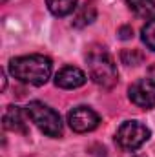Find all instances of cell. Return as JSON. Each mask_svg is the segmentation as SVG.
I'll return each mask as SVG.
<instances>
[{
  "label": "cell",
  "instance_id": "obj_1",
  "mask_svg": "<svg viewBox=\"0 0 155 157\" xmlns=\"http://www.w3.org/2000/svg\"><path fill=\"white\" fill-rule=\"evenodd\" d=\"M53 64L44 55H24L9 60V73L17 80L31 86H42L51 77Z\"/></svg>",
  "mask_w": 155,
  "mask_h": 157
},
{
  "label": "cell",
  "instance_id": "obj_2",
  "mask_svg": "<svg viewBox=\"0 0 155 157\" xmlns=\"http://www.w3.org/2000/svg\"><path fill=\"white\" fill-rule=\"evenodd\" d=\"M88 68H89V77L95 84L110 90L117 84V68L113 59L104 48H93L88 51Z\"/></svg>",
  "mask_w": 155,
  "mask_h": 157
},
{
  "label": "cell",
  "instance_id": "obj_3",
  "mask_svg": "<svg viewBox=\"0 0 155 157\" xmlns=\"http://www.w3.org/2000/svg\"><path fill=\"white\" fill-rule=\"evenodd\" d=\"M26 112H28V117L35 122V126L47 137H60L62 135L60 115L53 108H49L47 104H44L40 101H31L26 106Z\"/></svg>",
  "mask_w": 155,
  "mask_h": 157
},
{
  "label": "cell",
  "instance_id": "obj_4",
  "mask_svg": "<svg viewBox=\"0 0 155 157\" xmlns=\"http://www.w3.org/2000/svg\"><path fill=\"white\" fill-rule=\"evenodd\" d=\"M148 139H150V130L139 121H126V122H122L119 126L117 135H115L117 144L122 150H128V152H133V150L141 148Z\"/></svg>",
  "mask_w": 155,
  "mask_h": 157
},
{
  "label": "cell",
  "instance_id": "obj_5",
  "mask_svg": "<svg viewBox=\"0 0 155 157\" xmlns=\"http://www.w3.org/2000/svg\"><path fill=\"white\" fill-rule=\"evenodd\" d=\"M128 97L135 106L142 110L155 106V80L153 78H139L137 82L130 86Z\"/></svg>",
  "mask_w": 155,
  "mask_h": 157
},
{
  "label": "cell",
  "instance_id": "obj_6",
  "mask_svg": "<svg viewBox=\"0 0 155 157\" xmlns=\"http://www.w3.org/2000/svg\"><path fill=\"white\" fill-rule=\"evenodd\" d=\"M68 122H70V128L77 133H86V132H91L99 126L100 119L99 115L88 108V106H77L73 108L70 113H68Z\"/></svg>",
  "mask_w": 155,
  "mask_h": 157
},
{
  "label": "cell",
  "instance_id": "obj_7",
  "mask_svg": "<svg viewBox=\"0 0 155 157\" xmlns=\"http://www.w3.org/2000/svg\"><path fill=\"white\" fill-rule=\"evenodd\" d=\"M55 84L62 90H75L86 84V73L75 66H66L55 75Z\"/></svg>",
  "mask_w": 155,
  "mask_h": 157
},
{
  "label": "cell",
  "instance_id": "obj_8",
  "mask_svg": "<svg viewBox=\"0 0 155 157\" xmlns=\"http://www.w3.org/2000/svg\"><path fill=\"white\" fill-rule=\"evenodd\" d=\"M28 112H22L18 106H7L6 113H4V128L9 132H20L26 133L28 132Z\"/></svg>",
  "mask_w": 155,
  "mask_h": 157
},
{
  "label": "cell",
  "instance_id": "obj_9",
  "mask_svg": "<svg viewBox=\"0 0 155 157\" xmlns=\"http://www.w3.org/2000/svg\"><path fill=\"white\" fill-rule=\"evenodd\" d=\"M95 17H97V7H95L93 0H89V2H86L84 6H80V9L75 13V17H73V26H75V28H84V26L91 24V22L95 20Z\"/></svg>",
  "mask_w": 155,
  "mask_h": 157
},
{
  "label": "cell",
  "instance_id": "obj_10",
  "mask_svg": "<svg viewBox=\"0 0 155 157\" xmlns=\"http://www.w3.org/2000/svg\"><path fill=\"white\" fill-rule=\"evenodd\" d=\"M128 7L142 18H155V0H126Z\"/></svg>",
  "mask_w": 155,
  "mask_h": 157
},
{
  "label": "cell",
  "instance_id": "obj_11",
  "mask_svg": "<svg viewBox=\"0 0 155 157\" xmlns=\"http://www.w3.org/2000/svg\"><path fill=\"white\" fill-rule=\"evenodd\" d=\"M78 0H46L47 9L55 15V17H66L70 13L75 11Z\"/></svg>",
  "mask_w": 155,
  "mask_h": 157
},
{
  "label": "cell",
  "instance_id": "obj_12",
  "mask_svg": "<svg viewBox=\"0 0 155 157\" xmlns=\"http://www.w3.org/2000/svg\"><path fill=\"white\" fill-rule=\"evenodd\" d=\"M141 35H142V42L146 44V48L155 51V18L146 22V26L142 28Z\"/></svg>",
  "mask_w": 155,
  "mask_h": 157
},
{
  "label": "cell",
  "instance_id": "obj_13",
  "mask_svg": "<svg viewBox=\"0 0 155 157\" xmlns=\"http://www.w3.org/2000/svg\"><path fill=\"white\" fill-rule=\"evenodd\" d=\"M120 60L126 66H139L144 60V55L141 51H137V49H124L120 53Z\"/></svg>",
  "mask_w": 155,
  "mask_h": 157
},
{
  "label": "cell",
  "instance_id": "obj_14",
  "mask_svg": "<svg viewBox=\"0 0 155 157\" xmlns=\"http://www.w3.org/2000/svg\"><path fill=\"white\" fill-rule=\"evenodd\" d=\"M119 37H120L122 40L131 39V37H133V29H131L130 26H122V28L119 29Z\"/></svg>",
  "mask_w": 155,
  "mask_h": 157
},
{
  "label": "cell",
  "instance_id": "obj_15",
  "mask_svg": "<svg viewBox=\"0 0 155 157\" xmlns=\"http://www.w3.org/2000/svg\"><path fill=\"white\" fill-rule=\"evenodd\" d=\"M2 2H6V0H2Z\"/></svg>",
  "mask_w": 155,
  "mask_h": 157
}]
</instances>
